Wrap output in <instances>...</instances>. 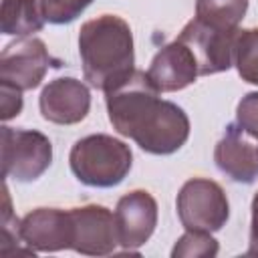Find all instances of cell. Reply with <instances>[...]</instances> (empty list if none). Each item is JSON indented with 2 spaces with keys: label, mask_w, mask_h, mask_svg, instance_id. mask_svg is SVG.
I'll use <instances>...</instances> for the list:
<instances>
[{
  "label": "cell",
  "mask_w": 258,
  "mask_h": 258,
  "mask_svg": "<svg viewBox=\"0 0 258 258\" xmlns=\"http://www.w3.org/2000/svg\"><path fill=\"white\" fill-rule=\"evenodd\" d=\"M147 73L135 71L117 89L105 93L109 121L117 133L153 155L175 153L189 137V119L181 107L159 99Z\"/></svg>",
  "instance_id": "6da1fadb"
},
{
  "label": "cell",
  "mask_w": 258,
  "mask_h": 258,
  "mask_svg": "<svg viewBox=\"0 0 258 258\" xmlns=\"http://www.w3.org/2000/svg\"><path fill=\"white\" fill-rule=\"evenodd\" d=\"M79 54L89 85L105 93L117 89L135 73L131 28L115 14H101L81 26Z\"/></svg>",
  "instance_id": "7a4b0ae2"
},
{
  "label": "cell",
  "mask_w": 258,
  "mask_h": 258,
  "mask_svg": "<svg viewBox=\"0 0 258 258\" xmlns=\"http://www.w3.org/2000/svg\"><path fill=\"white\" fill-rule=\"evenodd\" d=\"M71 171L91 187H113L121 183L133 163V153L123 141L97 133L79 139L69 153Z\"/></svg>",
  "instance_id": "3957f363"
},
{
  "label": "cell",
  "mask_w": 258,
  "mask_h": 258,
  "mask_svg": "<svg viewBox=\"0 0 258 258\" xmlns=\"http://www.w3.org/2000/svg\"><path fill=\"white\" fill-rule=\"evenodd\" d=\"M52 161L50 139L34 129L2 127V175L16 181L38 179Z\"/></svg>",
  "instance_id": "277c9868"
},
{
  "label": "cell",
  "mask_w": 258,
  "mask_h": 258,
  "mask_svg": "<svg viewBox=\"0 0 258 258\" xmlns=\"http://www.w3.org/2000/svg\"><path fill=\"white\" fill-rule=\"evenodd\" d=\"M175 208L185 230L210 234L222 230L230 216V204L222 185L206 177L187 179L177 194Z\"/></svg>",
  "instance_id": "5b68a950"
},
{
  "label": "cell",
  "mask_w": 258,
  "mask_h": 258,
  "mask_svg": "<svg viewBox=\"0 0 258 258\" xmlns=\"http://www.w3.org/2000/svg\"><path fill=\"white\" fill-rule=\"evenodd\" d=\"M238 32V28L224 30L210 26L200 18H191L179 32L177 40L191 50L200 75H214L228 71L234 64V42Z\"/></svg>",
  "instance_id": "8992f818"
},
{
  "label": "cell",
  "mask_w": 258,
  "mask_h": 258,
  "mask_svg": "<svg viewBox=\"0 0 258 258\" xmlns=\"http://www.w3.org/2000/svg\"><path fill=\"white\" fill-rule=\"evenodd\" d=\"M50 64L52 56L44 42L40 38L22 36L6 44L0 54V83L20 91H32L42 83Z\"/></svg>",
  "instance_id": "52a82bcc"
},
{
  "label": "cell",
  "mask_w": 258,
  "mask_h": 258,
  "mask_svg": "<svg viewBox=\"0 0 258 258\" xmlns=\"http://www.w3.org/2000/svg\"><path fill=\"white\" fill-rule=\"evenodd\" d=\"M73 250L87 256H107L119 244V232L115 214L105 206L89 204L83 208H73Z\"/></svg>",
  "instance_id": "ba28073f"
},
{
  "label": "cell",
  "mask_w": 258,
  "mask_h": 258,
  "mask_svg": "<svg viewBox=\"0 0 258 258\" xmlns=\"http://www.w3.org/2000/svg\"><path fill=\"white\" fill-rule=\"evenodd\" d=\"M115 222L123 250H137L151 238L157 226V202L149 191L133 189L117 202Z\"/></svg>",
  "instance_id": "9c48e42d"
},
{
  "label": "cell",
  "mask_w": 258,
  "mask_h": 258,
  "mask_svg": "<svg viewBox=\"0 0 258 258\" xmlns=\"http://www.w3.org/2000/svg\"><path fill=\"white\" fill-rule=\"evenodd\" d=\"M38 107L46 121L75 125L81 123L91 109V91L85 83L73 77H60L42 89Z\"/></svg>",
  "instance_id": "30bf717a"
},
{
  "label": "cell",
  "mask_w": 258,
  "mask_h": 258,
  "mask_svg": "<svg viewBox=\"0 0 258 258\" xmlns=\"http://www.w3.org/2000/svg\"><path fill=\"white\" fill-rule=\"evenodd\" d=\"M20 236L36 252H58L73 246V220L69 210L36 208L20 222Z\"/></svg>",
  "instance_id": "8fae6325"
},
{
  "label": "cell",
  "mask_w": 258,
  "mask_h": 258,
  "mask_svg": "<svg viewBox=\"0 0 258 258\" xmlns=\"http://www.w3.org/2000/svg\"><path fill=\"white\" fill-rule=\"evenodd\" d=\"M147 77L161 93H173L191 85L200 77V71L191 50L175 38L153 56Z\"/></svg>",
  "instance_id": "7c38bea8"
},
{
  "label": "cell",
  "mask_w": 258,
  "mask_h": 258,
  "mask_svg": "<svg viewBox=\"0 0 258 258\" xmlns=\"http://www.w3.org/2000/svg\"><path fill=\"white\" fill-rule=\"evenodd\" d=\"M214 161L222 173L238 183H252L258 177V149L244 137L238 123L226 127L216 143Z\"/></svg>",
  "instance_id": "4fadbf2b"
},
{
  "label": "cell",
  "mask_w": 258,
  "mask_h": 258,
  "mask_svg": "<svg viewBox=\"0 0 258 258\" xmlns=\"http://www.w3.org/2000/svg\"><path fill=\"white\" fill-rule=\"evenodd\" d=\"M44 24L42 8L36 0H2L0 28L4 34L28 36Z\"/></svg>",
  "instance_id": "5bb4252c"
},
{
  "label": "cell",
  "mask_w": 258,
  "mask_h": 258,
  "mask_svg": "<svg viewBox=\"0 0 258 258\" xmlns=\"http://www.w3.org/2000/svg\"><path fill=\"white\" fill-rule=\"evenodd\" d=\"M248 8V0H196V18L202 22L232 30L238 28Z\"/></svg>",
  "instance_id": "9a60e30c"
},
{
  "label": "cell",
  "mask_w": 258,
  "mask_h": 258,
  "mask_svg": "<svg viewBox=\"0 0 258 258\" xmlns=\"http://www.w3.org/2000/svg\"><path fill=\"white\" fill-rule=\"evenodd\" d=\"M234 64L242 81L258 85V28L238 32L234 42Z\"/></svg>",
  "instance_id": "2e32d148"
},
{
  "label": "cell",
  "mask_w": 258,
  "mask_h": 258,
  "mask_svg": "<svg viewBox=\"0 0 258 258\" xmlns=\"http://www.w3.org/2000/svg\"><path fill=\"white\" fill-rule=\"evenodd\" d=\"M20 222L12 212L10 206V196H8V187L4 183L2 189V218H0V254L8 256L14 252H34L32 248H20Z\"/></svg>",
  "instance_id": "e0dca14e"
},
{
  "label": "cell",
  "mask_w": 258,
  "mask_h": 258,
  "mask_svg": "<svg viewBox=\"0 0 258 258\" xmlns=\"http://www.w3.org/2000/svg\"><path fill=\"white\" fill-rule=\"evenodd\" d=\"M220 250L218 242L210 236V232L187 230L173 246V258H212Z\"/></svg>",
  "instance_id": "ac0fdd59"
},
{
  "label": "cell",
  "mask_w": 258,
  "mask_h": 258,
  "mask_svg": "<svg viewBox=\"0 0 258 258\" xmlns=\"http://www.w3.org/2000/svg\"><path fill=\"white\" fill-rule=\"evenodd\" d=\"M93 0H40L42 16L50 24H69L85 12Z\"/></svg>",
  "instance_id": "d6986e66"
},
{
  "label": "cell",
  "mask_w": 258,
  "mask_h": 258,
  "mask_svg": "<svg viewBox=\"0 0 258 258\" xmlns=\"http://www.w3.org/2000/svg\"><path fill=\"white\" fill-rule=\"evenodd\" d=\"M236 123L246 135L258 139V91L240 99L236 107Z\"/></svg>",
  "instance_id": "ffe728a7"
},
{
  "label": "cell",
  "mask_w": 258,
  "mask_h": 258,
  "mask_svg": "<svg viewBox=\"0 0 258 258\" xmlns=\"http://www.w3.org/2000/svg\"><path fill=\"white\" fill-rule=\"evenodd\" d=\"M22 111V91L0 83V117L2 121H10Z\"/></svg>",
  "instance_id": "44dd1931"
},
{
  "label": "cell",
  "mask_w": 258,
  "mask_h": 258,
  "mask_svg": "<svg viewBox=\"0 0 258 258\" xmlns=\"http://www.w3.org/2000/svg\"><path fill=\"white\" fill-rule=\"evenodd\" d=\"M248 254L258 256V191L252 198V222H250V242H248Z\"/></svg>",
  "instance_id": "7402d4cb"
},
{
  "label": "cell",
  "mask_w": 258,
  "mask_h": 258,
  "mask_svg": "<svg viewBox=\"0 0 258 258\" xmlns=\"http://www.w3.org/2000/svg\"><path fill=\"white\" fill-rule=\"evenodd\" d=\"M256 149H258V147H256Z\"/></svg>",
  "instance_id": "603a6c76"
}]
</instances>
